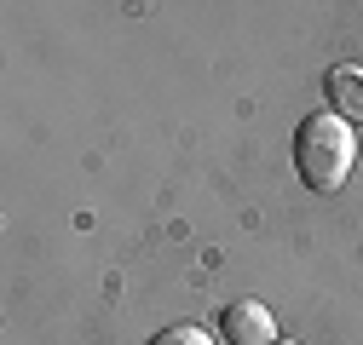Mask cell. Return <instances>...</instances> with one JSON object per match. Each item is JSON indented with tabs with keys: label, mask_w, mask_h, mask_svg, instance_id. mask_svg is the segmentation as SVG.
Returning <instances> with one entry per match:
<instances>
[{
	"label": "cell",
	"mask_w": 363,
	"mask_h": 345,
	"mask_svg": "<svg viewBox=\"0 0 363 345\" xmlns=\"http://www.w3.org/2000/svg\"><path fill=\"white\" fill-rule=\"evenodd\" d=\"M219 334L231 345H277V317H271L259 299H231L219 311Z\"/></svg>",
	"instance_id": "obj_2"
},
{
	"label": "cell",
	"mask_w": 363,
	"mask_h": 345,
	"mask_svg": "<svg viewBox=\"0 0 363 345\" xmlns=\"http://www.w3.org/2000/svg\"><path fill=\"white\" fill-rule=\"evenodd\" d=\"M277 345H294V339H277Z\"/></svg>",
	"instance_id": "obj_5"
},
{
	"label": "cell",
	"mask_w": 363,
	"mask_h": 345,
	"mask_svg": "<svg viewBox=\"0 0 363 345\" xmlns=\"http://www.w3.org/2000/svg\"><path fill=\"white\" fill-rule=\"evenodd\" d=\"M150 345H213V334H202V328H191V322H179V328H162Z\"/></svg>",
	"instance_id": "obj_4"
},
{
	"label": "cell",
	"mask_w": 363,
	"mask_h": 345,
	"mask_svg": "<svg viewBox=\"0 0 363 345\" xmlns=\"http://www.w3.org/2000/svg\"><path fill=\"white\" fill-rule=\"evenodd\" d=\"M352 161H357V133H352V121H340L335 110H317V115L300 121L294 167H300V179H306L317 196H335V190L352 179Z\"/></svg>",
	"instance_id": "obj_1"
},
{
	"label": "cell",
	"mask_w": 363,
	"mask_h": 345,
	"mask_svg": "<svg viewBox=\"0 0 363 345\" xmlns=\"http://www.w3.org/2000/svg\"><path fill=\"white\" fill-rule=\"evenodd\" d=\"M323 93H329V104H335V115H340V121H363V69H357V64L329 69Z\"/></svg>",
	"instance_id": "obj_3"
}]
</instances>
